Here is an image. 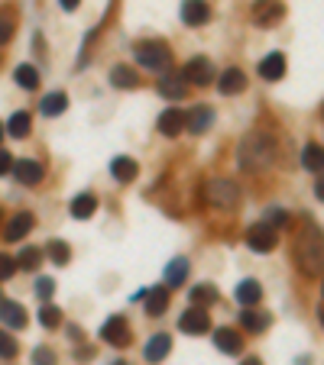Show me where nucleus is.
<instances>
[{"label": "nucleus", "mask_w": 324, "mask_h": 365, "mask_svg": "<svg viewBox=\"0 0 324 365\" xmlns=\"http://www.w3.org/2000/svg\"><path fill=\"white\" fill-rule=\"evenodd\" d=\"M172 352V336L169 333H156L153 340L146 342V349H143V356H146V362H162V359Z\"/></svg>", "instance_id": "obj_17"}, {"label": "nucleus", "mask_w": 324, "mask_h": 365, "mask_svg": "<svg viewBox=\"0 0 324 365\" xmlns=\"http://www.w3.org/2000/svg\"><path fill=\"white\" fill-rule=\"evenodd\" d=\"M166 307H169V288H166V285L146 291V311L153 313V317H162V313H166Z\"/></svg>", "instance_id": "obj_27"}, {"label": "nucleus", "mask_w": 324, "mask_h": 365, "mask_svg": "<svg viewBox=\"0 0 324 365\" xmlns=\"http://www.w3.org/2000/svg\"><path fill=\"white\" fill-rule=\"evenodd\" d=\"M13 78H16V84H20L23 91H36L39 88V71L33 68V65H20V68L13 71Z\"/></svg>", "instance_id": "obj_32"}, {"label": "nucleus", "mask_w": 324, "mask_h": 365, "mask_svg": "<svg viewBox=\"0 0 324 365\" xmlns=\"http://www.w3.org/2000/svg\"><path fill=\"white\" fill-rule=\"evenodd\" d=\"M39 323H42L46 330H55L59 323H62V311H59L55 304H42L39 307Z\"/></svg>", "instance_id": "obj_33"}, {"label": "nucleus", "mask_w": 324, "mask_h": 365, "mask_svg": "<svg viewBox=\"0 0 324 365\" xmlns=\"http://www.w3.org/2000/svg\"><path fill=\"white\" fill-rule=\"evenodd\" d=\"M16 259H20V262H16V265H20V268H30V272H33V268H36L39 262H42V252H39L36 246H26V249L20 252Z\"/></svg>", "instance_id": "obj_35"}, {"label": "nucleus", "mask_w": 324, "mask_h": 365, "mask_svg": "<svg viewBox=\"0 0 324 365\" xmlns=\"http://www.w3.org/2000/svg\"><path fill=\"white\" fill-rule=\"evenodd\" d=\"M266 223H270V227H286L289 223V213L286 210H279V207H270V210H266Z\"/></svg>", "instance_id": "obj_38"}, {"label": "nucleus", "mask_w": 324, "mask_h": 365, "mask_svg": "<svg viewBox=\"0 0 324 365\" xmlns=\"http://www.w3.org/2000/svg\"><path fill=\"white\" fill-rule=\"evenodd\" d=\"M13 272H16V259L7 256V252H0V282H7Z\"/></svg>", "instance_id": "obj_39"}, {"label": "nucleus", "mask_w": 324, "mask_h": 365, "mask_svg": "<svg viewBox=\"0 0 324 365\" xmlns=\"http://www.w3.org/2000/svg\"><path fill=\"white\" fill-rule=\"evenodd\" d=\"M301 165L308 168V172H324V149L318 143H308L305 145V152H301Z\"/></svg>", "instance_id": "obj_30"}, {"label": "nucleus", "mask_w": 324, "mask_h": 365, "mask_svg": "<svg viewBox=\"0 0 324 365\" xmlns=\"http://www.w3.org/2000/svg\"><path fill=\"white\" fill-rule=\"evenodd\" d=\"M217 88H221V94L233 97V94L247 91V75H243L240 68H227V71H221V81H217Z\"/></svg>", "instance_id": "obj_14"}, {"label": "nucleus", "mask_w": 324, "mask_h": 365, "mask_svg": "<svg viewBox=\"0 0 324 365\" xmlns=\"http://www.w3.org/2000/svg\"><path fill=\"white\" fill-rule=\"evenodd\" d=\"M30 126H33V116L26 114V110H16V114L7 120V133L13 139H26L30 136Z\"/></svg>", "instance_id": "obj_29"}, {"label": "nucleus", "mask_w": 324, "mask_h": 365, "mask_svg": "<svg viewBox=\"0 0 324 365\" xmlns=\"http://www.w3.org/2000/svg\"><path fill=\"white\" fill-rule=\"evenodd\" d=\"M214 346L221 352H227V356H240V349H243V336H240L237 330L224 327V330H217L214 333Z\"/></svg>", "instance_id": "obj_15"}, {"label": "nucleus", "mask_w": 324, "mask_h": 365, "mask_svg": "<svg viewBox=\"0 0 324 365\" xmlns=\"http://www.w3.org/2000/svg\"><path fill=\"white\" fill-rule=\"evenodd\" d=\"M318 320H321V327H324V304H321V311H318Z\"/></svg>", "instance_id": "obj_46"}, {"label": "nucleus", "mask_w": 324, "mask_h": 365, "mask_svg": "<svg viewBox=\"0 0 324 365\" xmlns=\"http://www.w3.org/2000/svg\"><path fill=\"white\" fill-rule=\"evenodd\" d=\"M188 278V259H172L166 265V288H178V285H185Z\"/></svg>", "instance_id": "obj_28"}, {"label": "nucleus", "mask_w": 324, "mask_h": 365, "mask_svg": "<svg viewBox=\"0 0 324 365\" xmlns=\"http://www.w3.org/2000/svg\"><path fill=\"white\" fill-rule=\"evenodd\" d=\"M94 210H98V198H94L91 191L71 198V217H75V220H88V217H94Z\"/></svg>", "instance_id": "obj_22"}, {"label": "nucleus", "mask_w": 324, "mask_h": 365, "mask_svg": "<svg viewBox=\"0 0 324 365\" xmlns=\"http://www.w3.org/2000/svg\"><path fill=\"white\" fill-rule=\"evenodd\" d=\"M33 223H36L33 220V213H16L13 220L7 223V229H4V239H7V243H20V239L33 229Z\"/></svg>", "instance_id": "obj_18"}, {"label": "nucleus", "mask_w": 324, "mask_h": 365, "mask_svg": "<svg viewBox=\"0 0 324 365\" xmlns=\"http://www.w3.org/2000/svg\"><path fill=\"white\" fill-rule=\"evenodd\" d=\"M292 259H295V265L301 268V275H308V278H318V275L324 272V236L318 233L315 227H308L299 236Z\"/></svg>", "instance_id": "obj_2"}, {"label": "nucleus", "mask_w": 324, "mask_h": 365, "mask_svg": "<svg viewBox=\"0 0 324 365\" xmlns=\"http://www.w3.org/2000/svg\"><path fill=\"white\" fill-rule=\"evenodd\" d=\"M159 94L162 97H169V100H185V94H188V84L182 81V78H175V75H166V78H159Z\"/></svg>", "instance_id": "obj_21"}, {"label": "nucleus", "mask_w": 324, "mask_h": 365, "mask_svg": "<svg viewBox=\"0 0 324 365\" xmlns=\"http://www.w3.org/2000/svg\"><path fill=\"white\" fill-rule=\"evenodd\" d=\"M315 198H318V201H324V172H321V181L315 184Z\"/></svg>", "instance_id": "obj_44"}, {"label": "nucleus", "mask_w": 324, "mask_h": 365, "mask_svg": "<svg viewBox=\"0 0 324 365\" xmlns=\"http://www.w3.org/2000/svg\"><path fill=\"white\" fill-rule=\"evenodd\" d=\"M240 365H262L260 359H247V362H240Z\"/></svg>", "instance_id": "obj_45"}, {"label": "nucleus", "mask_w": 324, "mask_h": 365, "mask_svg": "<svg viewBox=\"0 0 324 365\" xmlns=\"http://www.w3.org/2000/svg\"><path fill=\"white\" fill-rule=\"evenodd\" d=\"M39 110L46 116H59V114H65L69 110V94L65 91H52V94H46L42 97V104H39Z\"/></svg>", "instance_id": "obj_26"}, {"label": "nucleus", "mask_w": 324, "mask_h": 365, "mask_svg": "<svg viewBox=\"0 0 324 365\" xmlns=\"http://www.w3.org/2000/svg\"><path fill=\"white\" fill-rule=\"evenodd\" d=\"M46 256L55 262V265H65V262L71 259V249L62 243V239H52V243L46 246Z\"/></svg>", "instance_id": "obj_34"}, {"label": "nucleus", "mask_w": 324, "mask_h": 365, "mask_svg": "<svg viewBox=\"0 0 324 365\" xmlns=\"http://www.w3.org/2000/svg\"><path fill=\"white\" fill-rule=\"evenodd\" d=\"M0 320H4L7 327H13V330H23V327H26L23 307L13 304V301H0Z\"/></svg>", "instance_id": "obj_23"}, {"label": "nucleus", "mask_w": 324, "mask_h": 365, "mask_svg": "<svg viewBox=\"0 0 324 365\" xmlns=\"http://www.w3.org/2000/svg\"><path fill=\"white\" fill-rule=\"evenodd\" d=\"M114 365H127V362H114Z\"/></svg>", "instance_id": "obj_48"}, {"label": "nucleus", "mask_w": 324, "mask_h": 365, "mask_svg": "<svg viewBox=\"0 0 324 365\" xmlns=\"http://www.w3.org/2000/svg\"><path fill=\"white\" fill-rule=\"evenodd\" d=\"M110 84L124 88V91H133V88H139V75L130 65H117V68H110Z\"/></svg>", "instance_id": "obj_24"}, {"label": "nucleus", "mask_w": 324, "mask_h": 365, "mask_svg": "<svg viewBox=\"0 0 324 365\" xmlns=\"http://www.w3.org/2000/svg\"><path fill=\"white\" fill-rule=\"evenodd\" d=\"M279 243V229L270 227V223L262 220V223H253V227L247 229V246L253 252H272Z\"/></svg>", "instance_id": "obj_5"}, {"label": "nucleus", "mask_w": 324, "mask_h": 365, "mask_svg": "<svg viewBox=\"0 0 324 365\" xmlns=\"http://www.w3.org/2000/svg\"><path fill=\"white\" fill-rule=\"evenodd\" d=\"M110 175H114L120 184H130V181H137L139 165L130 159V155H117V159L110 162Z\"/></svg>", "instance_id": "obj_13"}, {"label": "nucleus", "mask_w": 324, "mask_h": 365, "mask_svg": "<svg viewBox=\"0 0 324 365\" xmlns=\"http://www.w3.org/2000/svg\"><path fill=\"white\" fill-rule=\"evenodd\" d=\"M237 301L243 307H256L262 301V288L260 282H253V278H247V282H240L237 285Z\"/></svg>", "instance_id": "obj_25"}, {"label": "nucleus", "mask_w": 324, "mask_h": 365, "mask_svg": "<svg viewBox=\"0 0 324 365\" xmlns=\"http://www.w3.org/2000/svg\"><path fill=\"white\" fill-rule=\"evenodd\" d=\"M182 130H185V114L175 110V107H169V110L159 116V133L162 136H178Z\"/></svg>", "instance_id": "obj_19"}, {"label": "nucleus", "mask_w": 324, "mask_h": 365, "mask_svg": "<svg viewBox=\"0 0 324 365\" xmlns=\"http://www.w3.org/2000/svg\"><path fill=\"white\" fill-rule=\"evenodd\" d=\"M276 159V139L266 130H253L240 139L237 145V162L243 172H266Z\"/></svg>", "instance_id": "obj_1"}, {"label": "nucleus", "mask_w": 324, "mask_h": 365, "mask_svg": "<svg viewBox=\"0 0 324 365\" xmlns=\"http://www.w3.org/2000/svg\"><path fill=\"white\" fill-rule=\"evenodd\" d=\"M133 55H137V61L149 71H166L172 65V49H169V42H162V39H143V42H137Z\"/></svg>", "instance_id": "obj_3"}, {"label": "nucleus", "mask_w": 324, "mask_h": 365, "mask_svg": "<svg viewBox=\"0 0 324 365\" xmlns=\"http://www.w3.org/2000/svg\"><path fill=\"white\" fill-rule=\"evenodd\" d=\"M16 175V181H23V184H39L42 181V165L39 162H33V159H20V162H13V168H10Z\"/></svg>", "instance_id": "obj_16"}, {"label": "nucleus", "mask_w": 324, "mask_h": 365, "mask_svg": "<svg viewBox=\"0 0 324 365\" xmlns=\"http://www.w3.org/2000/svg\"><path fill=\"white\" fill-rule=\"evenodd\" d=\"M13 356H16V340L7 330H0V359H13Z\"/></svg>", "instance_id": "obj_36"}, {"label": "nucleus", "mask_w": 324, "mask_h": 365, "mask_svg": "<svg viewBox=\"0 0 324 365\" xmlns=\"http://www.w3.org/2000/svg\"><path fill=\"white\" fill-rule=\"evenodd\" d=\"M78 4H81V0H59V7L62 10H78Z\"/></svg>", "instance_id": "obj_43"}, {"label": "nucleus", "mask_w": 324, "mask_h": 365, "mask_svg": "<svg viewBox=\"0 0 324 365\" xmlns=\"http://www.w3.org/2000/svg\"><path fill=\"white\" fill-rule=\"evenodd\" d=\"M321 291H324V285H321Z\"/></svg>", "instance_id": "obj_49"}, {"label": "nucleus", "mask_w": 324, "mask_h": 365, "mask_svg": "<svg viewBox=\"0 0 324 365\" xmlns=\"http://www.w3.org/2000/svg\"><path fill=\"white\" fill-rule=\"evenodd\" d=\"M260 78H266V81H279V78H286V55L282 52H270L266 59L260 61Z\"/></svg>", "instance_id": "obj_12"}, {"label": "nucleus", "mask_w": 324, "mask_h": 365, "mask_svg": "<svg viewBox=\"0 0 324 365\" xmlns=\"http://www.w3.org/2000/svg\"><path fill=\"white\" fill-rule=\"evenodd\" d=\"M188 297H192V304H195V307H211V304H217V291H214V285H195V288L188 291Z\"/></svg>", "instance_id": "obj_31"}, {"label": "nucleus", "mask_w": 324, "mask_h": 365, "mask_svg": "<svg viewBox=\"0 0 324 365\" xmlns=\"http://www.w3.org/2000/svg\"><path fill=\"white\" fill-rule=\"evenodd\" d=\"M36 294L42 297V301H49V297L55 294V282H52V278H39V282H36Z\"/></svg>", "instance_id": "obj_41"}, {"label": "nucleus", "mask_w": 324, "mask_h": 365, "mask_svg": "<svg viewBox=\"0 0 324 365\" xmlns=\"http://www.w3.org/2000/svg\"><path fill=\"white\" fill-rule=\"evenodd\" d=\"M240 323L250 330V333H262V330L272 323V317L266 311H253V307H243L240 311Z\"/></svg>", "instance_id": "obj_20"}, {"label": "nucleus", "mask_w": 324, "mask_h": 365, "mask_svg": "<svg viewBox=\"0 0 324 365\" xmlns=\"http://www.w3.org/2000/svg\"><path fill=\"white\" fill-rule=\"evenodd\" d=\"M211 123H214V110L211 107H195L192 114H185V130L195 133V136H201V133L211 130Z\"/></svg>", "instance_id": "obj_10"}, {"label": "nucleus", "mask_w": 324, "mask_h": 365, "mask_svg": "<svg viewBox=\"0 0 324 365\" xmlns=\"http://www.w3.org/2000/svg\"><path fill=\"white\" fill-rule=\"evenodd\" d=\"M59 362V356H55L49 346H39L36 352H33V365H55Z\"/></svg>", "instance_id": "obj_37"}, {"label": "nucleus", "mask_w": 324, "mask_h": 365, "mask_svg": "<svg viewBox=\"0 0 324 365\" xmlns=\"http://www.w3.org/2000/svg\"><path fill=\"white\" fill-rule=\"evenodd\" d=\"M217 78L214 65H211L208 59H192L185 65V71H182V81L185 84H198V88H204V84H211Z\"/></svg>", "instance_id": "obj_7"}, {"label": "nucleus", "mask_w": 324, "mask_h": 365, "mask_svg": "<svg viewBox=\"0 0 324 365\" xmlns=\"http://www.w3.org/2000/svg\"><path fill=\"white\" fill-rule=\"evenodd\" d=\"M282 13H286L282 0H256L253 4V23H260V26H272Z\"/></svg>", "instance_id": "obj_9"}, {"label": "nucleus", "mask_w": 324, "mask_h": 365, "mask_svg": "<svg viewBox=\"0 0 324 365\" xmlns=\"http://www.w3.org/2000/svg\"><path fill=\"white\" fill-rule=\"evenodd\" d=\"M204 201L217 210H233L240 204V188L231 178H211V181H204Z\"/></svg>", "instance_id": "obj_4"}, {"label": "nucleus", "mask_w": 324, "mask_h": 365, "mask_svg": "<svg viewBox=\"0 0 324 365\" xmlns=\"http://www.w3.org/2000/svg\"><path fill=\"white\" fill-rule=\"evenodd\" d=\"M178 330H182V333H192V336L208 333V330H211L208 311H204V307H195V304H192V311H185L182 317H178Z\"/></svg>", "instance_id": "obj_8"}, {"label": "nucleus", "mask_w": 324, "mask_h": 365, "mask_svg": "<svg viewBox=\"0 0 324 365\" xmlns=\"http://www.w3.org/2000/svg\"><path fill=\"white\" fill-rule=\"evenodd\" d=\"M100 340L108 342V346H117V349H127L133 342V333H130V323L124 317H110L104 327H100Z\"/></svg>", "instance_id": "obj_6"}, {"label": "nucleus", "mask_w": 324, "mask_h": 365, "mask_svg": "<svg viewBox=\"0 0 324 365\" xmlns=\"http://www.w3.org/2000/svg\"><path fill=\"white\" fill-rule=\"evenodd\" d=\"M10 168H13V155H7V152H0V175H7Z\"/></svg>", "instance_id": "obj_42"}, {"label": "nucleus", "mask_w": 324, "mask_h": 365, "mask_svg": "<svg viewBox=\"0 0 324 365\" xmlns=\"http://www.w3.org/2000/svg\"><path fill=\"white\" fill-rule=\"evenodd\" d=\"M13 20H10V16H0V46H7L10 39H13Z\"/></svg>", "instance_id": "obj_40"}, {"label": "nucleus", "mask_w": 324, "mask_h": 365, "mask_svg": "<svg viewBox=\"0 0 324 365\" xmlns=\"http://www.w3.org/2000/svg\"><path fill=\"white\" fill-rule=\"evenodd\" d=\"M182 20H185L188 26H204L211 20V7L204 0H185V4H182Z\"/></svg>", "instance_id": "obj_11"}, {"label": "nucleus", "mask_w": 324, "mask_h": 365, "mask_svg": "<svg viewBox=\"0 0 324 365\" xmlns=\"http://www.w3.org/2000/svg\"><path fill=\"white\" fill-rule=\"evenodd\" d=\"M0 139H4V123H0Z\"/></svg>", "instance_id": "obj_47"}]
</instances>
